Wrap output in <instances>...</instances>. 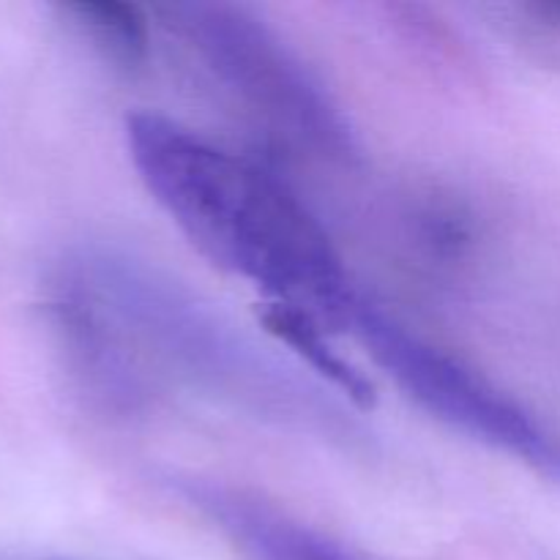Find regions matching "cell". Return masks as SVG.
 Returning <instances> with one entry per match:
<instances>
[{
  "label": "cell",
  "instance_id": "cell-1",
  "mask_svg": "<svg viewBox=\"0 0 560 560\" xmlns=\"http://www.w3.org/2000/svg\"><path fill=\"white\" fill-rule=\"evenodd\" d=\"M129 156L170 222L230 277L279 310L348 328L361 293L310 208L260 164L164 115L126 124Z\"/></svg>",
  "mask_w": 560,
  "mask_h": 560
},
{
  "label": "cell",
  "instance_id": "cell-2",
  "mask_svg": "<svg viewBox=\"0 0 560 560\" xmlns=\"http://www.w3.org/2000/svg\"><path fill=\"white\" fill-rule=\"evenodd\" d=\"M60 293L85 306L124 350L151 359L241 408L299 424H326L323 402L293 370L186 288L109 252H88L63 268ZM328 427V424H326Z\"/></svg>",
  "mask_w": 560,
  "mask_h": 560
},
{
  "label": "cell",
  "instance_id": "cell-3",
  "mask_svg": "<svg viewBox=\"0 0 560 560\" xmlns=\"http://www.w3.org/2000/svg\"><path fill=\"white\" fill-rule=\"evenodd\" d=\"M162 11L164 25L202 69L271 129L320 156L353 153L342 109L304 60L252 11L230 3H173Z\"/></svg>",
  "mask_w": 560,
  "mask_h": 560
},
{
  "label": "cell",
  "instance_id": "cell-4",
  "mask_svg": "<svg viewBox=\"0 0 560 560\" xmlns=\"http://www.w3.org/2000/svg\"><path fill=\"white\" fill-rule=\"evenodd\" d=\"M348 328L370 350L372 361L427 413L539 474L560 479V435L495 383L408 331L364 295Z\"/></svg>",
  "mask_w": 560,
  "mask_h": 560
},
{
  "label": "cell",
  "instance_id": "cell-5",
  "mask_svg": "<svg viewBox=\"0 0 560 560\" xmlns=\"http://www.w3.org/2000/svg\"><path fill=\"white\" fill-rule=\"evenodd\" d=\"M180 492L255 560H364L288 512L235 487L186 479Z\"/></svg>",
  "mask_w": 560,
  "mask_h": 560
},
{
  "label": "cell",
  "instance_id": "cell-6",
  "mask_svg": "<svg viewBox=\"0 0 560 560\" xmlns=\"http://www.w3.org/2000/svg\"><path fill=\"white\" fill-rule=\"evenodd\" d=\"M80 25L88 27L98 44L109 47L115 58H124L129 63L142 58L145 49V27H142L140 16L126 5H109V3H85L74 5Z\"/></svg>",
  "mask_w": 560,
  "mask_h": 560
}]
</instances>
